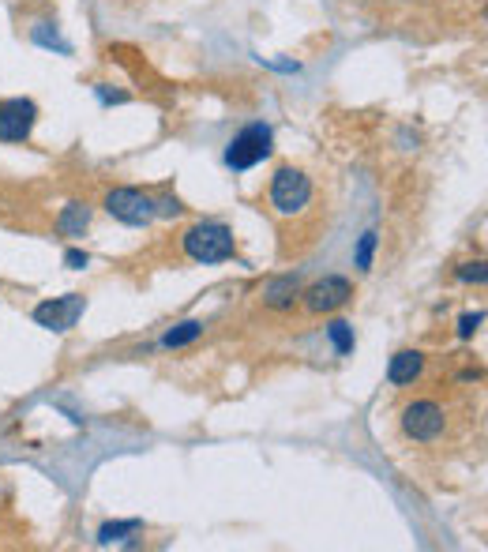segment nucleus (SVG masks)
Listing matches in <instances>:
<instances>
[{
  "mask_svg": "<svg viewBox=\"0 0 488 552\" xmlns=\"http://www.w3.org/2000/svg\"><path fill=\"white\" fill-rule=\"evenodd\" d=\"M451 429V410L436 395H421L402 406V432L413 444H440Z\"/></svg>",
  "mask_w": 488,
  "mask_h": 552,
  "instance_id": "obj_1",
  "label": "nucleus"
},
{
  "mask_svg": "<svg viewBox=\"0 0 488 552\" xmlns=\"http://www.w3.org/2000/svg\"><path fill=\"white\" fill-rule=\"evenodd\" d=\"M233 252H237L233 230L222 222H196L184 233V256L192 263H226L233 260Z\"/></svg>",
  "mask_w": 488,
  "mask_h": 552,
  "instance_id": "obj_2",
  "label": "nucleus"
},
{
  "mask_svg": "<svg viewBox=\"0 0 488 552\" xmlns=\"http://www.w3.org/2000/svg\"><path fill=\"white\" fill-rule=\"evenodd\" d=\"M267 200H271L278 218H301L308 207H312V181H308L301 169L282 166L275 177H271Z\"/></svg>",
  "mask_w": 488,
  "mask_h": 552,
  "instance_id": "obj_3",
  "label": "nucleus"
},
{
  "mask_svg": "<svg viewBox=\"0 0 488 552\" xmlns=\"http://www.w3.org/2000/svg\"><path fill=\"white\" fill-rule=\"evenodd\" d=\"M271 151H275L271 128H267V124H248V128H241L237 136L229 139L226 166L233 169V173H244V169L260 166L263 158H271Z\"/></svg>",
  "mask_w": 488,
  "mask_h": 552,
  "instance_id": "obj_4",
  "label": "nucleus"
},
{
  "mask_svg": "<svg viewBox=\"0 0 488 552\" xmlns=\"http://www.w3.org/2000/svg\"><path fill=\"white\" fill-rule=\"evenodd\" d=\"M106 211L124 226H151L158 218L154 196L139 192V188H109L106 192Z\"/></svg>",
  "mask_w": 488,
  "mask_h": 552,
  "instance_id": "obj_5",
  "label": "nucleus"
},
{
  "mask_svg": "<svg viewBox=\"0 0 488 552\" xmlns=\"http://www.w3.org/2000/svg\"><path fill=\"white\" fill-rule=\"evenodd\" d=\"M87 312V297L83 293H64V297H53V301H42V305L34 308V323L38 327H46V331H72L79 323V316Z\"/></svg>",
  "mask_w": 488,
  "mask_h": 552,
  "instance_id": "obj_6",
  "label": "nucleus"
},
{
  "mask_svg": "<svg viewBox=\"0 0 488 552\" xmlns=\"http://www.w3.org/2000/svg\"><path fill=\"white\" fill-rule=\"evenodd\" d=\"M38 124V106L31 98H4L0 102V143H27Z\"/></svg>",
  "mask_w": 488,
  "mask_h": 552,
  "instance_id": "obj_7",
  "label": "nucleus"
},
{
  "mask_svg": "<svg viewBox=\"0 0 488 552\" xmlns=\"http://www.w3.org/2000/svg\"><path fill=\"white\" fill-rule=\"evenodd\" d=\"M301 297H305V308L312 316H327V312H338L342 305H350L353 282L342 275H327V278H320L316 286H308Z\"/></svg>",
  "mask_w": 488,
  "mask_h": 552,
  "instance_id": "obj_8",
  "label": "nucleus"
},
{
  "mask_svg": "<svg viewBox=\"0 0 488 552\" xmlns=\"http://www.w3.org/2000/svg\"><path fill=\"white\" fill-rule=\"evenodd\" d=\"M421 372H425V353L417 350H402L391 357V368H387V380L395 387H406L413 380H421Z\"/></svg>",
  "mask_w": 488,
  "mask_h": 552,
  "instance_id": "obj_9",
  "label": "nucleus"
},
{
  "mask_svg": "<svg viewBox=\"0 0 488 552\" xmlns=\"http://www.w3.org/2000/svg\"><path fill=\"white\" fill-rule=\"evenodd\" d=\"M297 297H301V282H297L293 275H282V278H275L267 290H263V305L267 308H290Z\"/></svg>",
  "mask_w": 488,
  "mask_h": 552,
  "instance_id": "obj_10",
  "label": "nucleus"
},
{
  "mask_svg": "<svg viewBox=\"0 0 488 552\" xmlns=\"http://www.w3.org/2000/svg\"><path fill=\"white\" fill-rule=\"evenodd\" d=\"M87 226H91V207L87 203H68L61 211V218H57V230L64 237H83Z\"/></svg>",
  "mask_w": 488,
  "mask_h": 552,
  "instance_id": "obj_11",
  "label": "nucleus"
},
{
  "mask_svg": "<svg viewBox=\"0 0 488 552\" xmlns=\"http://www.w3.org/2000/svg\"><path fill=\"white\" fill-rule=\"evenodd\" d=\"M199 335H203V323H199V320H184V323H177L173 331H166L162 346H166V350H181V346H188V342H196Z\"/></svg>",
  "mask_w": 488,
  "mask_h": 552,
  "instance_id": "obj_12",
  "label": "nucleus"
},
{
  "mask_svg": "<svg viewBox=\"0 0 488 552\" xmlns=\"http://www.w3.org/2000/svg\"><path fill=\"white\" fill-rule=\"evenodd\" d=\"M327 338L335 342L338 357H350V353H353V327L346 320H331V323H327Z\"/></svg>",
  "mask_w": 488,
  "mask_h": 552,
  "instance_id": "obj_13",
  "label": "nucleus"
},
{
  "mask_svg": "<svg viewBox=\"0 0 488 552\" xmlns=\"http://www.w3.org/2000/svg\"><path fill=\"white\" fill-rule=\"evenodd\" d=\"M136 530H139L136 519H128V522H106V526L98 530V541H102V545H109V541H124V534H136Z\"/></svg>",
  "mask_w": 488,
  "mask_h": 552,
  "instance_id": "obj_14",
  "label": "nucleus"
},
{
  "mask_svg": "<svg viewBox=\"0 0 488 552\" xmlns=\"http://www.w3.org/2000/svg\"><path fill=\"white\" fill-rule=\"evenodd\" d=\"M372 252H376V230H368L365 237H361V245H357V256H353L357 271H368V267H372Z\"/></svg>",
  "mask_w": 488,
  "mask_h": 552,
  "instance_id": "obj_15",
  "label": "nucleus"
},
{
  "mask_svg": "<svg viewBox=\"0 0 488 552\" xmlns=\"http://www.w3.org/2000/svg\"><path fill=\"white\" fill-rule=\"evenodd\" d=\"M485 320V312H466L462 320H458V338H470L477 331V323Z\"/></svg>",
  "mask_w": 488,
  "mask_h": 552,
  "instance_id": "obj_16",
  "label": "nucleus"
},
{
  "mask_svg": "<svg viewBox=\"0 0 488 552\" xmlns=\"http://www.w3.org/2000/svg\"><path fill=\"white\" fill-rule=\"evenodd\" d=\"M458 278H466V282H485V263H466Z\"/></svg>",
  "mask_w": 488,
  "mask_h": 552,
  "instance_id": "obj_17",
  "label": "nucleus"
},
{
  "mask_svg": "<svg viewBox=\"0 0 488 552\" xmlns=\"http://www.w3.org/2000/svg\"><path fill=\"white\" fill-rule=\"evenodd\" d=\"M64 263H68L72 271H83V267H87V252H79V248H72V252H64Z\"/></svg>",
  "mask_w": 488,
  "mask_h": 552,
  "instance_id": "obj_18",
  "label": "nucleus"
}]
</instances>
